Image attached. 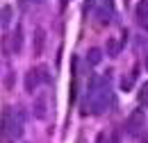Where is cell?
<instances>
[{
    "instance_id": "obj_16",
    "label": "cell",
    "mask_w": 148,
    "mask_h": 143,
    "mask_svg": "<svg viewBox=\"0 0 148 143\" xmlns=\"http://www.w3.org/2000/svg\"><path fill=\"white\" fill-rule=\"evenodd\" d=\"M69 2H71V0H59V5H62V7H66Z\"/></svg>"
},
{
    "instance_id": "obj_3",
    "label": "cell",
    "mask_w": 148,
    "mask_h": 143,
    "mask_svg": "<svg viewBox=\"0 0 148 143\" xmlns=\"http://www.w3.org/2000/svg\"><path fill=\"white\" fill-rule=\"evenodd\" d=\"M12 123H14L12 107H2L0 109V143H5L12 136Z\"/></svg>"
},
{
    "instance_id": "obj_12",
    "label": "cell",
    "mask_w": 148,
    "mask_h": 143,
    "mask_svg": "<svg viewBox=\"0 0 148 143\" xmlns=\"http://www.w3.org/2000/svg\"><path fill=\"white\" fill-rule=\"evenodd\" d=\"M139 102H141L144 107L148 105V82H144V84H141V89H139Z\"/></svg>"
},
{
    "instance_id": "obj_14",
    "label": "cell",
    "mask_w": 148,
    "mask_h": 143,
    "mask_svg": "<svg viewBox=\"0 0 148 143\" xmlns=\"http://www.w3.org/2000/svg\"><path fill=\"white\" fill-rule=\"evenodd\" d=\"M9 16H12V9H9V7H2V18H0V23L7 25V23H9Z\"/></svg>"
},
{
    "instance_id": "obj_2",
    "label": "cell",
    "mask_w": 148,
    "mask_h": 143,
    "mask_svg": "<svg viewBox=\"0 0 148 143\" xmlns=\"http://www.w3.org/2000/svg\"><path fill=\"white\" fill-rule=\"evenodd\" d=\"M146 125V116H144V111L141 109H134L132 114L128 116V121H125V132H128V136H139L141 134V129Z\"/></svg>"
},
{
    "instance_id": "obj_18",
    "label": "cell",
    "mask_w": 148,
    "mask_h": 143,
    "mask_svg": "<svg viewBox=\"0 0 148 143\" xmlns=\"http://www.w3.org/2000/svg\"><path fill=\"white\" fill-rule=\"evenodd\" d=\"M141 7H146V9H148V0H141Z\"/></svg>"
},
{
    "instance_id": "obj_10",
    "label": "cell",
    "mask_w": 148,
    "mask_h": 143,
    "mask_svg": "<svg viewBox=\"0 0 148 143\" xmlns=\"http://www.w3.org/2000/svg\"><path fill=\"white\" fill-rule=\"evenodd\" d=\"M34 116L37 118H46V100L43 98H39L34 102Z\"/></svg>"
},
{
    "instance_id": "obj_13",
    "label": "cell",
    "mask_w": 148,
    "mask_h": 143,
    "mask_svg": "<svg viewBox=\"0 0 148 143\" xmlns=\"http://www.w3.org/2000/svg\"><path fill=\"white\" fill-rule=\"evenodd\" d=\"M137 20L144 23V25L148 23V12H146V7H141V5H139V9H137Z\"/></svg>"
},
{
    "instance_id": "obj_6",
    "label": "cell",
    "mask_w": 148,
    "mask_h": 143,
    "mask_svg": "<svg viewBox=\"0 0 148 143\" xmlns=\"http://www.w3.org/2000/svg\"><path fill=\"white\" fill-rule=\"evenodd\" d=\"M39 84H41V82H39L37 71H30L27 75H25V91H27V93H34Z\"/></svg>"
},
{
    "instance_id": "obj_19",
    "label": "cell",
    "mask_w": 148,
    "mask_h": 143,
    "mask_svg": "<svg viewBox=\"0 0 148 143\" xmlns=\"http://www.w3.org/2000/svg\"><path fill=\"white\" fill-rule=\"evenodd\" d=\"M34 2H43V0H34Z\"/></svg>"
},
{
    "instance_id": "obj_7",
    "label": "cell",
    "mask_w": 148,
    "mask_h": 143,
    "mask_svg": "<svg viewBox=\"0 0 148 143\" xmlns=\"http://www.w3.org/2000/svg\"><path fill=\"white\" fill-rule=\"evenodd\" d=\"M121 48H123V43L116 41V39H107V43H105V52L110 54V57H119Z\"/></svg>"
},
{
    "instance_id": "obj_5",
    "label": "cell",
    "mask_w": 148,
    "mask_h": 143,
    "mask_svg": "<svg viewBox=\"0 0 148 143\" xmlns=\"http://www.w3.org/2000/svg\"><path fill=\"white\" fill-rule=\"evenodd\" d=\"M43 48H46V30L43 27H37L34 30V54H43Z\"/></svg>"
},
{
    "instance_id": "obj_4",
    "label": "cell",
    "mask_w": 148,
    "mask_h": 143,
    "mask_svg": "<svg viewBox=\"0 0 148 143\" xmlns=\"http://www.w3.org/2000/svg\"><path fill=\"white\" fill-rule=\"evenodd\" d=\"M7 41H9V54H18L21 50H23V27L16 25L14 34L7 36Z\"/></svg>"
},
{
    "instance_id": "obj_20",
    "label": "cell",
    "mask_w": 148,
    "mask_h": 143,
    "mask_svg": "<svg viewBox=\"0 0 148 143\" xmlns=\"http://www.w3.org/2000/svg\"><path fill=\"white\" fill-rule=\"evenodd\" d=\"M144 143H148V139H146V141H144Z\"/></svg>"
},
{
    "instance_id": "obj_8",
    "label": "cell",
    "mask_w": 148,
    "mask_h": 143,
    "mask_svg": "<svg viewBox=\"0 0 148 143\" xmlns=\"http://www.w3.org/2000/svg\"><path fill=\"white\" fill-rule=\"evenodd\" d=\"M87 61H89L91 66H98V64L103 61V50H100V48H91V50L87 52Z\"/></svg>"
},
{
    "instance_id": "obj_1",
    "label": "cell",
    "mask_w": 148,
    "mask_h": 143,
    "mask_svg": "<svg viewBox=\"0 0 148 143\" xmlns=\"http://www.w3.org/2000/svg\"><path fill=\"white\" fill-rule=\"evenodd\" d=\"M112 102H114V98H112V91L107 86V82L96 80L91 86V93H89V102H84L82 114H103L105 109H110L107 105H112Z\"/></svg>"
},
{
    "instance_id": "obj_9",
    "label": "cell",
    "mask_w": 148,
    "mask_h": 143,
    "mask_svg": "<svg viewBox=\"0 0 148 143\" xmlns=\"http://www.w3.org/2000/svg\"><path fill=\"white\" fill-rule=\"evenodd\" d=\"M96 143H119V136H116V134H110V132H98Z\"/></svg>"
},
{
    "instance_id": "obj_11",
    "label": "cell",
    "mask_w": 148,
    "mask_h": 143,
    "mask_svg": "<svg viewBox=\"0 0 148 143\" xmlns=\"http://www.w3.org/2000/svg\"><path fill=\"white\" fill-rule=\"evenodd\" d=\"M39 75V82H50V73H48V66H39V68H34Z\"/></svg>"
},
{
    "instance_id": "obj_21",
    "label": "cell",
    "mask_w": 148,
    "mask_h": 143,
    "mask_svg": "<svg viewBox=\"0 0 148 143\" xmlns=\"http://www.w3.org/2000/svg\"><path fill=\"white\" fill-rule=\"evenodd\" d=\"M146 107H148V105H146Z\"/></svg>"
},
{
    "instance_id": "obj_17",
    "label": "cell",
    "mask_w": 148,
    "mask_h": 143,
    "mask_svg": "<svg viewBox=\"0 0 148 143\" xmlns=\"http://www.w3.org/2000/svg\"><path fill=\"white\" fill-rule=\"evenodd\" d=\"M105 2H107V7H110V9L114 7V0H105Z\"/></svg>"
},
{
    "instance_id": "obj_15",
    "label": "cell",
    "mask_w": 148,
    "mask_h": 143,
    "mask_svg": "<svg viewBox=\"0 0 148 143\" xmlns=\"http://www.w3.org/2000/svg\"><path fill=\"white\" fill-rule=\"evenodd\" d=\"M91 7H93V0H87V2H84V14H89Z\"/></svg>"
}]
</instances>
